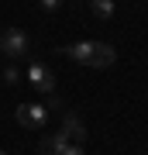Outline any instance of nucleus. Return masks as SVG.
<instances>
[{"label":"nucleus","mask_w":148,"mask_h":155,"mask_svg":"<svg viewBox=\"0 0 148 155\" xmlns=\"http://www.w3.org/2000/svg\"><path fill=\"white\" fill-rule=\"evenodd\" d=\"M28 83L41 93H55V72L45 66V62H31L28 66Z\"/></svg>","instance_id":"20e7f679"},{"label":"nucleus","mask_w":148,"mask_h":155,"mask_svg":"<svg viewBox=\"0 0 148 155\" xmlns=\"http://www.w3.org/2000/svg\"><path fill=\"white\" fill-rule=\"evenodd\" d=\"M66 59L72 62H83V66H93V69H107L117 62V52L110 48L107 41H76V45H66V48H59Z\"/></svg>","instance_id":"f257e3e1"},{"label":"nucleus","mask_w":148,"mask_h":155,"mask_svg":"<svg viewBox=\"0 0 148 155\" xmlns=\"http://www.w3.org/2000/svg\"><path fill=\"white\" fill-rule=\"evenodd\" d=\"M0 155H7V152H4V148H0Z\"/></svg>","instance_id":"f8f14e48"},{"label":"nucleus","mask_w":148,"mask_h":155,"mask_svg":"<svg viewBox=\"0 0 148 155\" xmlns=\"http://www.w3.org/2000/svg\"><path fill=\"white\" fill-rule=\"evenodd\" d=\"M4 83L7 86H17V83H21V69H17V66H7L4 69Z\"/></svg>","instance_id":"6e6552de"},{"label":"nucleus","mask_w":148,"mask_h":155,"mask_svg":"<svg viewBox=\"0 0 148 155\" xmlns=\"http://www.w3.org/2000/svg\"><path fill=\"white\" fill-rule=\"evenodd\" d=\"M66 134H62V131H55V134H45V138H41V145H38V152L41 155H62V152H66Z\"/></svg>","instance_id":"423d86ee"},{"label":"nucleus","mask_w":148,"mask_h":155,"mask_svg":"<svg viewBox=\"0 0 148 155\" xmlns=\"http://www.w3.org/2000/svg\"><path fill=\"white\" fill-rule=\"evenodd\" d=\"M17 124L21 127H31V131H45V124H48V107L45 104H21L14 110Z\"/></svg>","instance_id":"7ed1b4c3"},{"label":"nucleus","mask_w":148,"mask_h":155,"mask_svg":"<svg viewBox=\"0 0 148 155\" xmlns=\"http://www.w3.org/2000/svg\"><path fill=\"white\" fill-rule=\"evenodd\" d=\"M59 131L66 134V141H72V145H83V141H86V124H83L76 114H66V121H62Z\"/></svg>","instance_id":"39448f33"},{"label":"nucleus","mask_w":148,"mask_h":155,"mask_svg":"<svg viewBox=\"0 0 148 155\" xmlns=\"http://www.w3.org/2000/svg\"><path fill=\"white\" fill-rule=\"evenodd\" d=\"M45 107H48V110H52V107H62V100L55 97V93H48V104H45Z\"/></svg>","instance_id":"9b49d317"},{"label":"nucleus","mask_w":148,"mask_h":155,"mask_svg":"<svg viewBox=\"0 0 148 155\" xmlns=\"http://www.w3.org/2000/svg\"><path fill=\"white\" fill-rule=\"evenodd\" d=\"M90 11H93L97 21H110L114 11H117V4H114V0H93V4H90Z\"/></svg>","instance_id":"0eeeda50"},{"label":"nucleus","mask_w":148,"mask_h":155,"mask_svg":"<svg viewBox=\"0 0 148 155\" xmlns=\"http://www.w3.org/2000/svg\"><path fill=\"white\" fill-rule=\"evenodd\" d=\"M62 155H86V152H83V145H72V141H69V145H66V152H62Z\"/></svg>","instance_id":"9d476101"},{"label":"nucleus","mask_w":148,"mask_h":155,"mask_svg":"<svg viewBox=\"0 0 148 155\" xmlns=\"http://www.w3.org/2000/svg\"><path fill=\"white\" fill-rule=\"evenodd\" d=\"M38 4H41V11H59L62 0H38Z\"/></svg>","instance_id":"1a4fd4ad"},{"label":"nucleus","mask_w":148,"mask_h":155,"mask_svg":"<svg viewBox=\"0 0 148 155\" xmlns=\"http://www.w3.org/2000/svg\"><path fill=\"white\" fill-rule=\"evenodd\" d=\"M28 48H31L28 31H21V28H7L4 35H0V52H4L7 59H28Z\"/></svg>","instance_id":"f03ea898"}]
</instances>
